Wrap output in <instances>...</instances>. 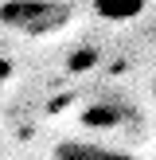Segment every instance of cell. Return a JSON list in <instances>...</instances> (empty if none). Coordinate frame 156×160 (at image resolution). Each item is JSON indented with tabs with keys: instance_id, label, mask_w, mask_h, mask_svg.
Returning a JSON list of instances; mask_svg holds the SVG:
<instances>
[{
	"instance_id": "obj_4",
	"label": "cell",
	"mask_w": 156,
	"mask_h": 160,
	"mask_svg": "<svg viewBox=\"0 0 156 160\" xmlns=\"http://www.w3.org/2000/svg\"><path fill=\"white\" fill-rule=\"evenodd\" d=\"M152 94H156V74H152Z\"/></svg>"
},
{
	"instance_id": "obj_3",
	"label": "cell",
	"mask_w": 156,
	"mask_h": 160,
	"mask_svg": "<svg viewBox=\"0 0 156 160\" xmlns=\"http://www.w3.org/2000/svg\"><path fill=\"white\" fill-rule=\"evenodd\" d=\"M148 8V0H94V12L109 23H125V20H137L140 12Z\"/></svg>"
},
{
	"instance_id": "obj_1",
	"label": "cell",
	"mask_w": 156,
	"mask_h": 160,
	"mask_svg": "<svg viewBox=\"0 0 156 160\" xmlns=\"http://www.w3.org/2000/svg\"><path fill=\"white\" fill-rule=\"evenodd\" d=\"M0 23L16 35H55L70 23L66 0H8L0 4Z\"/></svg>"
},
{
	"instance_id": "obj_2",
	"label": "cell",
	"mask_w": 156,
	"mask_h": 160,
	"mask_svg": "<svg viewBox=\"0 0 156 160\" xmlns=\"http://www.w3.org/2000/svg\"><path fill=\"white\" fill-rule=\"evenodd\" d=\"M51 160H133V156L109 145H94V141H59Z\"/></svg>"
}]
</instances>
